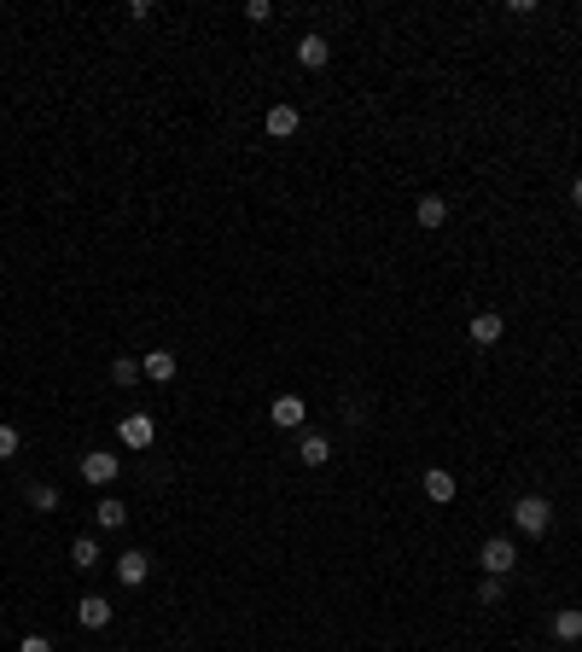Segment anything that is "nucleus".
I'll return each mask as SVG.
<instances>
[{
	"label": "nucleus",
	"mask_w": 582,
	"mask_h": 652,
	"mask_svg": "<svg viewBox=\"0 0 582 652\" xmlns=\"http://www.w3.org/2000/svg\"><path fill=\"white\" fill-rule=\"evenodd\" d=\"M419 484H425V496H431V501H454V489H461L449 466H425V478H419Z\"/></svg>",
	"instance_id": "12"
},
{
	"label": "nucleus",
	"mask_w": 582,
	"mask_h": 652,
	"mask_svg": "<svg viewBox=\"0 0 582 652\" xmlns=\"http://www.w3.org/2000/svg\"><path fill=\"white\" fill-rule=\"evenodd\" d=\"M501 332H506V321H501V315H489V309L466 321V338H472L478 350H489V344H501Z\"/></svg>",
	"instance_id": "8"
},
{
	"label": "nucleus",
	"mask_w": 582,
	"mask_h": 652,
	"mask_svg": "<svg viewBox=\"0 0 582 652\" xmlns=\"http://www.w3.org/2000/svg\"><path fill=\"white\" fill-rule=\"evenodd\" d=\"M140 362H129V355H117V362H111V385H122V390H129V385H140Z\"/></svg>",
	"instance_id": "18"
},
{
	"label": "nucleus",
	"mask_w": 582,
	"mask_h": 652,
	"mask_svg": "<svg viewBox=\"0 0 582 652\" xmlns=\"http://www.w3.org/2000/svg\"><path fill=\"white\" fill-rule=\"evenodd\" d=\"M327 58H332L327 35H303V41H297V65H303V70H327Z\"/></svg>",
	"instance_id": "9"
},
{
	"label": "nucleus",
	"mask_w": 582,
	"mask_h": 652,
	"mask_svg": "<svg viewBox=\"0 0 582 652\" xmlns=\"http://www.w3.org/2000/svg\"><path fill=\"white\" fill-rule=\"evenodd\" d=\"M501 594H506L501 576H484V583H478V600H484V606H501Z\"/></svg>",
	"instance_id": "20"
},
{
	"label": "nucleus",
	"mask_w": 582,
	"mask_h": 652,
	"mask_svg": "<svg viewBox=\"0 0 582 652\" xmlns=\"http://www.w3.org/2000/svg\"><path fill=\"white\" fill-rule=\"evenodd\" d=\"M70 565H76V571H99V565H105V548H99L94 536H76V542H70Z\"/></svg>",
	"instance_id": "14"
},
{
	"label": "nucleus",
	"mask_w": 582,
	"mask_h": 652,
	"mask_svg": "<svg viewBox=\"0 0 582 652\" xmlns=\"http://www.w3.org/2000/svg\"><path fill=\"white\" fill-rule=\"evenodd\" d=\"M553 635H560L565 647H577L582 641V612L577 606H560V612H553Z\"/></svg>",
	"instance_id": "17"
},
{
	"label": "nucleus",
	"mask_w": 582,
	"mask_h": 652,
	"mask_svg": "<svg viewBox=\"0 0 582 652\" xmlns=\"http://www.w3.org/2000/svg\"><path fill=\"white\" fill-rule=\"evenodd\" d=\"M94 524L99 531H122V524H129V507H122L117 496H99L94 501Z\"/></svg>",
	"instance_id": "11"
},
{
	"label": "nucleus",
	"mask_w": 582,
	"mask_h": 652,
	"mask_svg": "<svg viewBox=\"0 0 582 652\" xmlns=\"http://www.w3.org/2000/svg\"><path fill=\"white\" fill-rule=\"evenodd\" d=\"M23 449V437H18V425H0V460H12V454Z\"/></svg>",
	"instance_id": "21"
},
{
	"label": "nucleus",
	"mask_w": 582,
	"mask_h": 652,
	"mask_svg": "<svg viewBox=\"0 0 582 652\" xmlns=\"http://www.w3.org/2000/svg\"><path fill=\"white\" fill-rule=\"evenodd\" d=\"M117 437L129 442V449H152V442H157L152 414H122V420H117Z\"/></svg>",
	"instance_id": "5"
},
{
	"label": "nucleus",
	"mask_w": 582,
	"mask_h": 652,
	"mask_svg": "<svg viewBox=\"0 0 582 652\" xmlns=\"http://www.w3.org/2000/svg\"><path fill=\"white\" fill-rule=\"evenodd\" d=\"M263 129H268V140H291V134L303 129V117H297V105H274Z\"/></svg>",
	"instance_id": "10"
},
{
	"label": "nucleus",
	"mask_w": 582,
	"mask_h": 652,
	"mask_svg": "<svg viewBox=\"0 0 582 652\" xmlns=\"http://www.w3.org/2000/svg\"><path fill=\"white\" fill-rule=\"evenodd\" d=\"M18 652H58V647L47 641V635H23V641H18Z\"/></svg>",
	"instance_id": "22"
},
{
	"label": "nucleus",
	"mask_w": 582,
	"mask_h": 652,
	"mask_svg": "<svg viewBox=\"0 0 582 652\" xmlns=\"http://www.w3.org/2000/svg\"><path fill=\"white\" fill-rule=\"evenodd\" d=\"M414 216H419V228H425V233H437L443 221H449V199H437V192H425V199L414 204Z\"/></svg>",
	"instance_id": "13"
},
{
	"label": "nucleus",
	"mask_w": 582,
	"mask_h": 652,
	"mask_svg": "<svg viewBox=\"0 0 582 652\" xmlns=\"http://www.w3.org/2000/svg\"><path fill=\"white\" fill-rule=\"evenodd\" d=\"M117 472H122V460L111 449H88V454H82V484L111 489V484H117Z\"/></svg>",
	"instance_id": "3"
},
{
	"label": "nucleus",
	"mask_w": 582,
	"mask_h": 652,
	"mask_svg": "<svg viewBox=\"0 0 582 652\" xmlns=\"http://www.w3.org/2000/svg\"><path fill=\"white\" fill-rule=\"evenodd\" d=\"M146 576H152V553H146V548L117 553V583H122V588H140Z\"/></svg>",
	"instance_id": "4"
},
{
	"label": "nucleus",
	"mask_w": 582,
	"mask_h": 652,
	"mask_svg": "<svg viewBox=\"0 0 582 652\" xmlns=\"http://www.w3.org/2000/svg\"><path fill=\"white\" fill-rule=\"evenodd\" d=\"M478 565H484V576H506L518 565V542L513 536H489V542L478 548Z\"/></svg>",
	"instance_id": "2"
},
{
	"label": "nucleus",
	"mask_w": 582,
	"mask_h": 652,
	"mask_svg": "<svg viewBox=\"0 0 582 652\" xmlns=\"http://www.w3.org/2000/svg\"><path fill=\"white\" fill-rule=\"evenodd\" d=\"M268 420H274L280 432H303V420H309L303 397H274V408H268Z\"/></svg>",
	"instance_id": "6"
},
{
	"label": "nucleus",
	"mask_w": 582,
	"mask_h": 652,
	"mask_svg": "<svg viewBox=\"0 0 582 652\" xmlns=\"http://www.w3.org/2000/svg\"><path fill=\"white\" fill-rule=\"evenodd\" d=\"M297 460H303V466H327L332 460V442L320 437V432H303V442H297Z\"/></svg>",
	"instance_id": "16"
},
{
	"label": "nucleus",
	"mask_w": 582,
	"mask_h": 652,
	"mask_svg": "<svg viewBox=\"0 0 582 652\" xmlns=\"http://www.w3.org/2000/svg\"><path fill=\"white\" fill-rule=\"evenodd\" d=\"M111 612H117V606H111L105 594H82V600H76V623H82V630H105Z\"/></svg>",
	"instance_id": "7"
},
{
	"label": "nucleus",
	"mask_w": 582,
	"mask_h": 652,
	"mask_svg": "<svg viewBox=\"0 0 582 652\" xmlns=\"http://www.w3.org/2000/svg\"><path fill=\"white\" fill-rule=\"evenodd\" d=\"M140 373L152 379V385H169V379H175V350H152L140 362Z\"/></svg>",
	"instance_id": "15"
},
{
	"label": "nucleus",
	"mask_w": 582,
	"mask_h": 652,
	"mask_svg": "<svg viewBox=\"0 0 582 652\" xmlns=\"http://www.w3.org/2000/svg\"><path fill=\"white\" fill-rule=\"evenodd\" d=\"M513 524H518L524 536H548V531H553L548 496H518V501H513Z\"/></svg>",
	"instance_id": "1"
},
{
	"label": "nucleus",
	"mask_w": 582,
	"mask_h": 652,
	"mask_svg": "<svg viewBox=\"0 0 582 652\" xmlns=\"http://www.w3.org/2000/svg\"><path fill=\"white\" fill-rule=\"evenodd\" d=\"M245 18H251V23H268V18H274V6H268V0H251V6H245Z\"/></svg>",
	"instance_id": "23"
},
{
	"label": "nucleus",
	"mask_w": 582,
	"mask_h": 652,
	"mask_svg": "<svg viewBox=\"0 0 582 652\" xmlns=\"http://www.w3.org/2000/svg\"><path fill=\"white\" fill-rule=\"evenodd\" d=\"M571 204H582V175H577V181H571Z\"/></svg>",
	"instance_id": "24"
},
{
	"label": "nucleus",
	"mask_w": 582,
	"mask_h": 652,
	"mask_svg": "<svg viewBox=\"0 0 582 652\" xmlns=\"http://www.w3.org/2000/svg\"><path fill=\"white\" fill-rule=\"evenodd\" d=\"M58 501H65V496H58V484H35V489H30V507H35V513H53Z\"/></svg>",
	"instance_id": "19"
}]
</instances>
